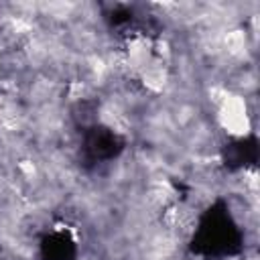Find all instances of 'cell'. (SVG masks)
<instances>
[{
    "label": "cell",
    "mask_w": 260,
    "mask_h": 260,
    "mask_svg": "<svg viewBox=\"0 0 260 260\" xmlns=\"http://www.w3.org/2000/svg\"><path fill=\"white\" fill-rule=\"evenodd\" d=\"M215 112L217 126L228 136L244 138L252 132V114L248 110V100L242 93L228 91V95L215 106Z\"/></svg>",
    "instance_id": "cell-1"
}]
</instances>
